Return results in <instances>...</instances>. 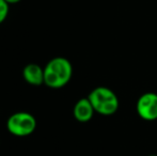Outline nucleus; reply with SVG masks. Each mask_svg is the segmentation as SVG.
Wrapping results in <instances>:
<instances>
[{"label": "nucleus", "instance_id": "obj_6", "mask_svg": "<svg viewBox=\"0 0 157 156\" xmlns=\"http://www.w3.org/2000/svg\"><path fill=\"white\" fill-rule=\"evenodd\" d=\"M23 77L27 83L39 87L44 83V67L36 63H29L24 67Z\"/></svg>", "mask_w": 157, "mask_h": 156}, {"label": "nucleus", "instance_id": "obj_5", "mask_svg": "<svg viewBox=\"0 0 157 156\" xmlns=\"http://www.w3.org/2000/svg\"><path fill=\"white\" fill-rule=\"evenodd\" d=\"M94 113V108L88 97H83L77 101L74 106V109H73L74 118L80 123H87L91 121Z\"/></svg>", "mask_w": 157, "mask_h": 156}, {"label": "nucleus", "instance_id": "obj_9", "mask_svg": "<svg viewBox=\"0 0 157 156\" xmlns=\"http://www.w3.org/2000/svg\"><path fill=\"white\" fill-rule=\"evenodd\" d=\"M149 156H157V154H151V155H149Z\"/></svg>", "mask_w": 157, "mask_h": 156}, {"label": "nucleus", "instance_id": "obj_2", "mask_svg": "<svg viewBox=\"0 0 157 156\" xmlns=\"http://www.w3.org/2000/svg\"><path fill=\"white\" fill-rule=\"evenodd\" d=\"M94 111L104 117L113 116L118 111L120 102L113 90L108 87L99 86L92 90L88 95Z\"/></svg>", "mask_w": 157, "mask_h": 156}, {"label": "nucleus", "instance_id": "obj_8", "mask_svg": "<svg viewBox=\"0 0 157 156\" xmlns=\"http://www.w3.org/2000/svg\"><path fill=\"white\" fill-rule=\"evenodd\" d=\"M4 1H6L9 4H16L18 2H21V0H4Z\"/></svg>", "mask_w": 157, "mask_h": 156}, {"label": "nucleus", "instance_id": "obj_7", "mask_svg": "<svg viewBox=\"0 0 157 156\" xmlns=\"http://www.w3.org/2000/svg\"><path fill=\"white\" fill-rule=\"evenodd\" d=\"M9 6L8 3L4 0H0V24H2L6 19L9 15Z\"/></svg>", "mask_w": 157, "mask_h": 156}, {"label": "nucleus", "instance_id": "obj_4", "mask_svg": "<svg viewBox=\"0 0 157 156\" xmlns=\"http://www.w3.org/2000/svg\"><path fill=\"white\" fill-rule=\"evenodd\" d=\"M136 111L144 121L157 120V93L145 92L141 94L137 100Z\"/></svg>", "mask_w": 157, "mask_h": 156}, {"label": "nucleus", "instance_id": "obj_1", "mask_svg": "<svg viewBox=\"0 0 157 156\" xmlns=\"http://www.w3.org/2000/svg\"><path fill=\"white\" fill-rule=\"evenodd\" d=\"M73 65L68 59L56 57L47 62L44 67V85L50 89H61L71 81Z\"/></svg>", "mask_w": 157, "mask_h": 156}, {"label": "nucleus", "instance_id": "obj_3", "mask_svg": "<svg viewBox=\"0 0 157 156\" xmlns=\"http://www.w3.org/2000/svg\"><path fill=\"white\" fill-rule=\"evenodd\" d=\"M9 133L16 137H26L31 135L36 128V120L31 113L26 111L15 112L6 121Z\"/></svg>", "mask_w": 157, "mask_h": 156}]
</instances>
